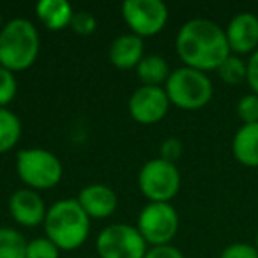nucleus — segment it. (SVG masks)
I'll list each match as a JSON object with an SVG mask.
<instances>
[{"instance_id": "1", "label": "nucleus", "mask_w": 258, "mask_h": 258, "mask_svg": "<svg viewBox=\"0 0 258 258\" xmlns=\"http://www.w3.org/2000/svg\"><path fill=\"white\" fill-rule=\"evenodd\" d=\"M175 50L186 68L202 73L216 71L232 55L225 29L205 18H193L180 27Z\"/></svg>"}, {"instance_id": "2", "label": "nucleus", "mask_w": 258, "mask_h": 258, "mask_svg": "<svg viewBox=\"0 0 258 258\" xmlns=\"http://www.w3.org/2000/svg\"><path fill=\"white\" fill-rule=\"evenodd\" d=\"M46 237L58 249H78L90 233V218L76 198L58 200L48 209L44 218Z\"/></svg>"}, {"instance_id": "3", "label": "nucleus", "mask_w": 258, "mask_h": 258, "mask_svg": "<svg viewBox=\"0 0 258 258\" xmlns=\"http://www.w3.org/2000/svg\"><path fill=\"white\" fill-rule=\"evenodd\" d=\"M39 50V32L29 20L15 18L0 29V66L11 73L29 69Z\"/></svg>"}, {"instance_id": "4", "label": "nucleus", "mask_w": 258, "mask_h": 258, "mask_svg": "<svg viewBox=\"0 0 258 258\" xmlns=\"http://www.w3.org/2000/svg\"><path fill=\"white\" fill-rule=\"evenodd\" d=\"M165 90L170 104H175L182 110L204 108L214 94V87L207 73L197 71L186 66L170 73L168 82L165 83Z\"/></svg>"}, {"instance_id": "5", "label": "nucleus", "mask_w": 258, "mask_h": 258, "mask_svg": "<svg viewBox=\"0 0 258 258\" xmlns=\"http://www.w3.org/2000/svg\"><path fill=\"white\" fill-rule=\"evenodd\" d=\"M16 172L29 189L44 191L62 179V163L46 149H23L16 156Z\"/></svg>"}, {"instance_id": "6", "label": "nucleus", "mask_w": 258, "mask_h": 258, "mask_svg": "<svg viewBox=\"0 0 258 258\" xmlns=\"http://www.w3.org/2000/svg\"><path fill=\"white\" fill-rule=\"evenodd\" d=\"M138 186L149 202H170L180 189V173L173 163L151 159L138 173Z\"/></svg>"}, {"instance_id": "7", "label": "nucleus", "mask_w": 258, "mask_h": 258, "mask_svg": "<svg viewBox=\"0 0 258 258\" xmlns=\"http://www.w3.org/2000/svg\"><path fill=\"white\" fill-rule=\"evenodd\" d=\"M137 228L147 244H170L179 230V214L170 202H149L138 216Z\"/></svg>"}, {"instance_id": "8", "label": "nucleus", "mask_w": 258, "mask_h": 258, "mask_svg": "<svg viewBox=\"0 0 258 258\" xmlns=\"http://www.w3.org/2000/svg\"><path fill=\"white\" fill-rule=\"evenodd\" d=\"M96 249L101 258H144L147 242L137 226L115 223L101 230Z\"/></svg>"}, {"instance_id": "9", "label": "nucleus", "mask_w": 258, "mask_h": 258, "mask_svg": "<svg viewBox=\"0 0 258 258\" xmlns=\"http://www.w3.org/2000/svg\"><path fill=\"white\" fill-rule=\"evenodd\" d=\"M122 18L138 37L159 34L168 23V8L161 0H125L122 4Z\"/></svg>"}, {"instance_id": "10", "label": "nucleus", "mask_w": 258, "mask_h": 258, "mask_svg": "<svg viewBox=\"0 0 258 258\" xmlns=\"http://www.w3.org/2000/svg\"><path fill=\"white\" fill-rule=\"evenodd\" d=\"M129 113L138 124H156L166 117L170 108V99L165 87L142 85L129 97Z\"/></svg>"}, {"instance_id": "11", "label": "nucleus", "mask_w": 258, "mask_h": 258, "mask_svg": "<svg viewBox=\"0 0 258 258\" xmlns=\"http://www.w3.org/2000/svg\"><path fill=\"white\" fill-rule=\"evenodd\" d=\"M226 41L233 55H247L258 50V16L254 13H237L225 29Z\"/></svg>"}, {"instance_id": "12", "label": "nucleus", "mask_w": 258, "mask_h": 258, "mask_svg": "<svg viewBox=\"0 0 258 258\" xmlns=\"http://www.w3.org/2000/svg\"><path fill=\"white\" fill-rule=\"evenodd\" d=\"M9 212L18 225L34 228V226H39L41 223H44L48 209L37 191L25 187V189H18L11 195Z\"/></svg>"}, {"instance_id": "13", "label": "nucleus", "mask_w": 258, "mask_h": 258, "mask_svg": "<svg viewBox=\"0 0 258 258\" xmlns=\"http://www.w3.org/2000/svg\"><path fill=\"white\" fill-rule=\"evenodd\" d=\"M76 200L87 216L94 219L110 218L117 209V195L104 184H89L80 191Z\"/></svg>"}, {"instance_id": "14", "label": "nucleus", "mask_w": 258, "mask_h": 258, "mask_svg": "<svg viewBox=\"0 0 258 258\" xmlns=\"http://www.w3.org/2000/svg\"><path fill=\"white\" fill-rule=\"evenodd\" d=\"M144 39L135 34H124L118 36L110 46V62L117 69H137V66L142 62L144 55Z\"/></svg>"}, {"instance_id": "15", "label": "nucleus", "mask_w": 258, "mask_h": 258, "mask_svg": "<svg viewBox=\"0 0 258 258\" xmlns=\"http://www.w3.org/2000/svg\"><path fill=\"white\" fill-rule=\"evenodd\" d=\"M232 152L235 159L244 166L256 168L258 166V122L256 124H242L237 129L232 140Z\"/></svg>"}, {"instance_id": "16", "label": "nucleus", "mask_w": 258, "mask_h": 258, "mask_svg": "<svg viewBox=\"0 0 258 258\" xmlns=\"http://www.w3.org/2000/svg\"><path fill=\"white\" fill-rule=\"evenodd\" d=\"M36 15L48 30L58 32L71 25L75 11L66 0H41L36 6Z\"/></svg>"}, {"instance_id": "17", "label": "nucleus", "mask_w": 258, "mask_h": 258, "mask_svg": "<svg viewBox=\"0 0 258 258\" xmlns=\"http://www.w3.org/2000/svg\"><path fill=\"white\" fill-rule=\"evenodd\" d=\"M170 66L161 55H147L137 66V76L147 87H161L168 82Z\"/></svg>"}, {"instance_id": "18", "label": "nucleus", "mask_w": 258, "mask_h": 258, "mask_svg": "<svg viewBox=\"0 0 258 258\" xmlns=\"http://www.w3.org/2000/svg\"><path fill=\"white\" fill-rule=\"evenodd\" d=\"M22 137V120L8 108H0V154L11 151Z\"/></svg>"}, {"instance_id": "19", "label": "nucleus", "mask_w": 258, "mask_h": 258, "mask_svg": "<svg viewBox=\"0 0 258 258\" xmlns=\"http://www.w3.org/2000/svg\"><path fill=\"white\" fill-rule=\"evenodd\" d=\"M27 239L22 232L0 226V258H27Z\"/></svg>"}, {"instance_id": "20", "label": "nucleus", "mask_w": 258, "mask_h": 258, "mask_svg": "<svg viewBox=\"0 0 258 258\" xmlns=\"http://www.w3.org/2000/svg\"><path fill=\"white\" fill-rule=\"evenodd\" d=\"M216 71H218L219 78H221L226 85H240L242 82H246L247 64L242 57L232 53Z\"/></svg>"}, {"instance_id": "21", "label": "nucleus", "mask_w": 258, "mask_h": 258, "mask_svg": "<svg viewBox=\"0 0 258 258\" xmlns=\"http://www.w3.org/2000/svg\"><path fill=\"white\" fill-rule=\"evenodd\" d=\"M60 249L48 237L32 239L27 246V258H58Z\"/></svg>"}, {"instance_id": "22", "label": "nucleus", "mask_w": 258, "mask_h": 258, "mask_svg": "<svg viewBox=\"0 0 258 258\" xmlns=\"http://www.w3.org/2000/svg\"><path fill=\"white\" fill-rule=\"evenodd\" d=\"M237 115L242 124H256L258 122V94H244L237 103Z\"/></svg>"}, {"instance_id": "23", "label": "nucleus", "mask_w": 258, "mask_h": 258, "mask_svg": "<svg viewBox=\"0 0 258 258\" xmlns=\"http://www.w3.org/2000/svg\"><path fill=\"white\" fill-rule=\"evenodd\" d=\"M18 82H16L15 73L0 66V108H6L16 96Z\"/></svg>"}, {"instance_id": "24", "label": "nucleus", "mask_w": 258, "mask_h": 258, "mask_svg": "<svg viewBox=\"0 0 258 258\" xmlns=\"http://www.w3.org/2000/svg\"><path fill=\"white\" fill-rule=\"evenodd\" d=\"M73 32H76L78 36H90L94 34L97 27V20L92 13L89 11H78L73 15V20H71V25Z\"/></svg>"}, {"instance_id": "25", "label": "nucleus", "mask_w": 258, "mask_h": 258, "mask_svg": "<svg viewBox=\"0 0 258 258\" xmlns=\"http://www.w3.org/2000/svg\"><path fill=\"white\" fill-rule=\"evenodd\" d=\"M219 258H258V249L254 244L233 242L221 251Z\"/></svg>"}, {"instance_id": "26", "label": "nucleus", "mask_w": 258, "mask_h": 258, "mask_svg": "<svg viewBox=\"0 0 258 258\" xmlns=\"http://www.w3.org/2000/svg\"><path fill=\"white\" fill-rule=\"evenodd\" d=\"M182 154V144H180L179 138H166L161 145V159L165 161H170L175 165V161L180 158Z\"/></svg>"}, {"instance_id": "27", "label": "nucleus", "mask_w": 258, "mask_h": 258, "mask_svg": "<svg viewBox=\"0 0 258 258\" xmlns=\"http://www.w3.org/2000/svg\"><path fill=\"white\" fill-rule=\"evenodd\" d=\"M144 258H184L182 251L172 244H163V246H152L147 249Z\"/></svg>"}, {"instance_id": "28", "label": "nucleus", "mask_w": 258, "mask_h": 258, "mask_svg": "<svg viewBox=\"0 0 258 258\" xmlns=\"http://www.w3.org/2000/svg\"><path fill=\"white\" fill-rule=\"evenodd\" d=\"M247 64V76L246 83L249 85L251 92L258 94V50H254L246 60Z\"/></svg>"}, {"instance_id": "29", "label": "nucleus", "mask_w": 258, "mask_h": 258, "mask_svg": "<svg viewBox=\"0 0 258 258\" xmlns=\"http://www.w3.org/2000/svg\"><path fill=\"white\" fill-rule=\"evenodd\" d=\"M254 246H256V249H258V232H256V239H254Z\"/></svg>"}, {"instance_id": "30", "label": "nucleus", "mask_w": 258, "mask_h": 258, "mask_svg": "<svg viewBox=\"0 0 258 258\" xmlns=\"http://www.w3.org/2000/svg\"><path fill=\"white\" fill-rule=\"evenodd\" d=\"M0 23H2V18H0ZM2 27H4V25H2ZM2 27H0V29H2Z\"/></svg>"}]
</instances>
